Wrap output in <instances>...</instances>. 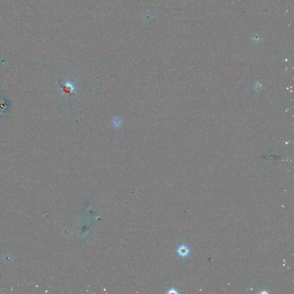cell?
Returning <instances> with one entry per match:
<instances>
[{
  "label": "cell",
  "instance_id": "6da1fadb",
  "mask_svg": "<svg viewBox=\"0 0 294 294\" xmlns=\"http://www.w3.org/2000/svg\"><path fill=\"white\" fill-rule=\"evenodd\" d=\"M176 252L179 256L182 257V258H185L189 255L190 250L186 245L182 244L178 247Z\"/></svg>",
  "mask_w": 294,
  "mask_h": 294
},
{
  "label": "cell",
  "instance_id": "7a4b0ae2",
  "mask_svg": "<svg viewBox=\"0 0 294 294\" xmlns=\"http://www.w3.org/2000/svg\"><path fill=\"white\" fill-rule=\"evenodd\" d=\"M121 120L120 118H118V117H116V118H113V122H112V124L113 125V126L116 128H118V127H120L121 125Z\"/></svg>",
  "mask_w": 294,
  "mask_h": 294
},
{
  "label": "cell",
  "instance_id": "3957f363",
  "mask_svg": "<svg viewBox=\"0 0 294 294\" xmlns=\"http://www.w3.org/2000/svg\"><path fill=\"white\" fill-rule=\"evenodd\" d=\"M167 293L168 294H170V293H175V294H177L178 293V292L177 291V290L176 289H175L174 288H172L171 289H168V291L167 292Z\"/></svg>",
  "mask_w": 294,
  "mask_h": 294
}]
</instances>
